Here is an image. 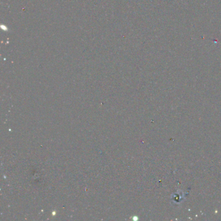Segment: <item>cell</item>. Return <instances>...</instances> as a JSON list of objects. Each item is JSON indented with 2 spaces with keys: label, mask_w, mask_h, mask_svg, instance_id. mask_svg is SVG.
Segmentation results:
<instances>
[{
  "label": "cell",
  "mask_w": 221,
  "mask_h": 221,
  "mask_svg": "<svg viewBox=\"0 0 221 221\" xmlns=\"http://www.w3.org/2000/svg\"><path fill=\"white\" fill-rule=\"evenodd\" d=\"M1 28L3 31H8V28L7 27L6 25H1Z\"/></svg>",
  "instance_id": "cell-1"
}]
</instances>
